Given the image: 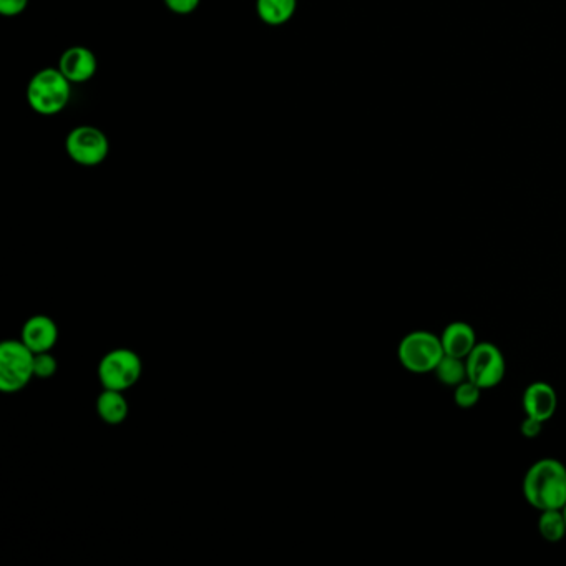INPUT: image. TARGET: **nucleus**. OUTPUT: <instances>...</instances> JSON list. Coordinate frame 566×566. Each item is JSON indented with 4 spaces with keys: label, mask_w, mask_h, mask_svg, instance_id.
I'll use <instances>...</instances> for the list:
<instances>
[{
    "label": "nucleus",
    "mask_w": 566,
    "mask_h": 566,
    "mask_svg": "<svg viewBox=\"0 0 566 566\" xmlns=\"http://www.w3.org/2000/svg\"><path fill=\"white\" fill-rule=\"evenodd\" d=\"M523 497L538 512L562 510L566 505V467L557 459H542L527 470Z\"/></svg>",
    "instance_id": "f257e3e1"
},
{
    "label": "nucleus",
    "mask_w": 566,
    "mask_h": 566,
    "mask_svg": "<svg viewBox=\"0 0 566 566\" xmlns=\"http://www.w3.org/2000/svg\"><path fill=\"white\" fill-rule=\"evenodd\" d=\"M72 85L59 67L39 70L27 85V103L42 117H52L69 105Z\"/></svg>",
    "instance_id": "f03ea898"
},
{
    "label": "nucleus",
    "mask_w": 566,
    "mask_h": 566,
    "mask_svg": "<svg viewBox=\"0 0 566 566\" xmlns=\"http://www.w3.org/2000/svg\"><path fill=\"white\" fill-rule=\"evenodd\" d=\"M445 356L439 336L429 331H414L407 334L399 344L397 357L405 371L412 374L434 372Z\"/></svg>",
    "instance_id": "7ed1b4c3"
},
{
    "label": "nucleus",
    "mask_w": 566,
    "mask_h": 566,
    "mask_svg": "<svg viewBox=\"0 0 566 566\" xmlns=\"http://www.w3.org/2000/svg\"><path fill=\"white\" fill-rule=\"evenodd\" d=\"M35 352L22 339H10L0 346V391L17 394L34 379Z\"/></svg>",
    "instance_id": "20e7f679"
},
{
    "label": "nucleus",
    "mask_w": 566,
    "mask_h": 566,
    "mask_svg": "<svg viewBox=\"0 0 566 566\" xmlns=\"http://www.w3.org/2000/svg\"><path fill=\"white\" fill-rule=\"evenodd\" d=\"M142 359L137 352L127 347L108 351L98 364V381L103 389L128 391L142 377Z\"/></svg>",
    "instance_id": "39448f33"
},
{
    "label": "nucleus",
    "mask_w": 566,
    "mask_h": 566,
    "mask_svg": "<svg viewBox=\"0 0 566 566\" xmlns=\"http://www.w3.org/2000/svg\"><path fill=\"white\" fill-rule=\"evenodd\" d=\"M465 364L469 381L482 387L484 391L502 384L507 372L505 357L492 342H479L465 359Z\"/></svg>",
    "instance_id": "423d86ee"
},
{
    "label": "nucleus",
    "mask_w": 566,
    "mask_h": 566,
    "mask_svg": "<svg viewBox=\"0 0 566 566\" xmlns=\"http://www.w3.org/2000/svg\"><path fill=\"white\" fill-rule=\"evenodd\" d=\"M65 150L72 162L80 166L102 165L110 153V142L100 128L82 125L72 130L65 140Z\"/></svg>",
    "instance_id": "0eeeda50"
},
{
    "label": "nucleus",
    "mask_w": 566,
    "mask_h": 566,
    "mask_svg": "<svg viewBox=\"0 0 566 566\" xmlns=\"http://www.w3.org/2000/svg\"><path fill=\"white\" fill-rule=\"evenodd\" d=\"M522 407L527 417H533L545 424L548 420L553 419V415L557 412V392L547 382H532L523 391Z\"/></svg>",
    "instance_id": "6e6552de"
},
{
    "label": "nucleus",
    "mask_w": 566,
    "mask_h": 566,
    "mask_svg": "<svg viewBox=\"0 0 566 566\" xmlns=\"http://www.w3.org/2000/svg\"><path fill=\"white\" fill-rule=\"evenodd\" d=\"M59 70L72 83H85L97 74V55L82 45L65 50L59 60Z\"/></svg>",
    "instance_id": "1a4fd4ad"
},
{
    "label": "nucleus",
    "mask_w": 566,
    "mask_h": 566,
    "mask_svg": "<svg viewBox=\"0 0 566 566\" xmlns=\"http://www.w3.org/2000/svg\"><path fill=\"white\" fill-rule=\"evenodd\" d=\"M20 339L35 354L50 352L59 341V327L49 316L37 314L24 324Z\"/></svg>",
    "instance_id": "9d476101"
},
{
    "label": "nucleus",
    "mask_w": 566,
    "mask_h": 566,
    "mask_svg": "<svg viewBox=\"0 0 566 566\" xmlns=\"http://www.w3.org/2000/svg\"><path fill=\"white\" fill-rule=\"evenodd\" d=\"M440 341L447 356L459 357V359H467L470 352L479 344L474 327L464 321L447 324Z\"/></svg>",
    "instance_id": "9b49d317"
},
{
    "label": "nucleus",
    "mask_w": 566,
    "mask_h": 566,
    "mask_svg": "<svg viewBox=\"0 0 566 566\" xmlns=\"http://www.w3.org/2000/svg\"><path fill=\"white\" fill-rule=\"evenodd\" d=\"M98 417L108 425H120L128 417V402L122 391L103 389L97 399Z\"/></svg>",
    "instance_id": "f8f14e48"
},
{
    "label": "nucleus",
    "mask_w": 566,
    "mask_h": 566,
    "mask_svg": "<svg viewBox=\"0 0 566 566\" xmlns=\"http://www.w3.org/2000/svg\"><path fill=\"white\" fill-rule=\"evenodd\" d=\"M298 0H256L259 19L268 25H284L293 19Z\"/></svg>",
    "instance_id": "ddd939ff"
},
{
    "label": "nucleus",
    "mask_w": 566,
    "mask_h": 566,
    "mask_svg": "<svg viewBox=\"0 0 566 566\" xmlns=\"http://www.w3.org/2000/svg\"><path fill=\"white\" fill-rule=\"evenodd\" d=\"M434 374L437 376V379H439L440 384H444V386L447 387H454V389L459 386V384L469 379L465 359L447 356V354L442 357V361L439 362V366L435 369Z\"/></svg>",
    "instance_id": "4468645a"
},
{
    "label": "nucleus",
    "mask_w": 566,
    "mask_h": 566,
    "mask_svg": "<svg viewBox=\"0 0 566 566\" xmlns=\"http://www.w3.org/2000/svg\"><path fill=\"white\" fill-rule=\"evenodd\" d=\"M538 532L548 543H560L566 537L563 510H545L538 518Z\"/></svg>",
    "instance_id": "2eb2a0df"
},
{
    "label": "nucleus",
    "mask_w": 566,
    "mask_h": 566,
    "mask_svg": "<svg viewBox=\"0 0 566 566\" xmlns=\"http://www.w3.org/2000/svg\"><path fill=\"white\" fill-rule=\"evenodd\" d=\"M482 387L477 386L474 382H462L459 386L455 387L454 402L460 409L469 410L474 409L475 405L479 404L480 397H482Z\"/></svg>",
    "instance_id": "dca6fc26"
},
{
    "label": "nucleus",
    "mask_w": 566,
    "mask_h": 566,
    "mask_svg": "<svg viewBox=\"0 0 566 566\" xmlns=\"http://www.w3.org/2000/svg\"><path fill=\"white\" fill-rule=\"evenodd\" d=\"M57 367H59V362H57V359H55L50 352H40V354H35V377H39V379H50V377L55 376Z\"/></svg>",
    "instance_id": "f3484780"
},
{
    "label": "nucleus",
    "mask_w": 566,
    "mask_h": 566,
    "mask_svg": "<svg viewBox=\"0 0 566 566\" xmlns=\"http://www.w3.org/2000/svg\"><path fill=\"white\" fill-rule=\"evenodd\" d=\"M201 0H165V5L173 14L190 15L200 7Z\"/></svg>",
    "instance_id": "a211bd4d"
},
{
    "label": "nucleus",
    "mask_w": 566,
    "mask_h": 566,
    "mask_svg": "<svg viewBox=\"0 0 566 566\" xmlns=\"http://www.w3.org/2000/svg\"><path fill=\"white\" fill-rule=\"evenodd\" d=\"M29 5V0H0V14L4 17H17Z\"/></svg>",
    "instance_id": "6ab92c4d"
},
{
    "label": "nucleus",
    "mask_w": 566,
    "mask_h": 566,
    "mask_svg": "<svg viewBox=\"0 0 566 566\" xmlns=\"http://www.w3.org/2000/svg\"><path fill=\"white\" fill-rule=\"evenodd\" d=\"M543 422L533 419V417H525L522 425H520V432H522L525 439H537L538 435L542 434Z\"/></svg>",
    "instance_id": "aec40b11"
},
{
    "label": "nucleus",
    "mask_w": 566,
    "mask_h": 566,
    "mask_svg": "<svg viewBox=\"0 0 566 566\" xmlns=\"http://www.w3.org/2000/svg\"><path fill=\"white\" fill-rule=\"evenodd\" d=\"M562 510H563V515H565V522H566V505L565 507L562 508Z\"/></svg>",
    "instance_id": "412c9836"
}]
</instances>
